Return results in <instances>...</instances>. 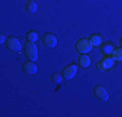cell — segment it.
Here are the masks:
<instances>
[{"instance_id": "obj_10", "label": "cell", "mask_w": 122, "mask_h": 117, "mask_svg": "<svg viewBox=\"0 0 122 117\" xmlns=\"http://www.w3.org/2000/svg\"><path fill=\"white\" fill-rule=\"evenodd\" d=\"M90 39V42H91V44L92 47H97V46H100L101 44V42H103V39H101V37L99 34H92L91 37L88 38Z\"/></svg>"}, {"instance_id": "obj_9", "label": "cell", "mask_w": 122, "mask_h": 117, "mask_svg": "<svg viewBox=\"0 0 122 117\" xmlns=\"http://www.w3.org/2000/svg\"><path fill=\"white\" fill-rule=\"evenodd\" d=\"M22 68H24L25 73H27V74H35V73L38 72V66L33 63V61H31V63H29V61L25 63Z\"/></svg>"}, {"instance_id": "obj_2", "label": "cell", "mask_w": 122, "mask_h": 117, "mask_svg": "<svg viewBox=\"0 0 122 117\" xmlns=\"http://www.w3.org/2000/svg\"><path fill=\"white\" fill-rule=\"evenodd\" d=\"M75 49H77V52H79L81 55L88 53L92 49V44H91V42H90V39L82 38V39L77 40V43H75Z\"/></svg>"}, {"instance_id": "obj_17", "label": "cell", "mask_w": 122, "mask_h": 117, "mask_svg": "<svg viewBox=\"0 0 122 117\" xmlns=\"http://www.w3.org/2000/svg\"><path fill=\"white\" fill-rule=\"evenodd\" d=\"M120 43H121V47H122V39H121V42H120Z\"/></svg>"}, {"instance_id": "obj_6", "label": "cell", "mask_w": 122, "mask_h": 117, "mask_svg": "<svg viewBox=\"0 0 122 117\" xmlns=\"http://www.w3.org/2000/svg\"><path fill=\"white\" fill-rule=\"evenodd\" d=\"M94 94L96 95L97 99H100V100H103V101H105V100L109 99V94H108V91H107L105 87H103V86H96L95 87Z\"/></svg>"}, {"instance_id": "obj_13", "label": "cell", "mask_w": 122, "mask_h": 117, "mask_svg": "<svg viewBox=\"0 0 122 117\" xmlns=\"http://www.w3.org/2000/svg\"><path fill=\"white\" fill-rule=\"evenodd\" d=\"M38 38H39V35H38L36 31H27L26 33V39L29 40V42H36L38 40Z\"/></svg>"}, {"instance_id": "obj_4", "label": "cell", "mask_w": 122, "mask_h": 117, "mask_svg": "<svg viewBox=\"0 0 122 117\" xmlns=\"http://www.w3.org/2000/svg\"><path fill=\"white\" fill-rule=\"evenodd\" d=\"M5 46H7L8 49H12V51H20V49L22 48L21 42L14 37H8L7 42H5Z\"/></svg>"}, {"instance_id": "obj_7", "label": "cell", "mask_w": 122, "mask_h": 117, "mask_svg": "<svg viewBox=\"0 0 122 117\" xmlns=\"http://www.w3.org/2000/svg\"><path fill=\"white\" fill-rule=\"evenodd\" d=\"M43 42H44V44L47 46V47H49V48H52V47H55L57 44V38L55 37L53 34H49V33H47V34H44L43 35Z\"/></svg>"}, {"instance_id": "obj_8", "label": "cell", "mask_w": 122, "mask_h": 117, "mask_svg": "<svg viewBox=\"0 0 122 117\" xmlns=\"http://www.w3.org/2000/svg\"><path fill=\"white\" fill-rule=\"evenodd\" d=\"M78 64H79V66H82V68H88L90 65H91V58L87 53H82L78 58Z\"/></svg>"}, {"instance_id": "obj_12", "label": "cell", "mask_w": 122, "mask_h": 117, "mask_svg": "<svg viewBox=\"0 0 122 117\" xmlns=\"http://www.w3.org/2000/svg\"><path fill=\"white\" fill-rule=\"evenodd\" d=\"M110 56L114 58V61H122V47L121 48H114V51L112 52Z\"/></svg>"}, {"instance_id": "obj_15", "label": "cell", "mask_w": 122, "mask_h": 117, "mask_svg": "<svg viewBox=\"0 0 122 117\" xmlns=\"http://www.w3.org/2000/svg\"><path fill=\"white\" fill-rule=\"evenodd\" d=\"M51 80L55 82V83H61L64 80V77H62V74H60V73H53V74L51 75Z\"/></svg>"}, {"instance_id": "obj_1", "label": "cell", "mask_w": 122, "mask_h": 117, "mask_svg": "<svg viewBox=\"0 0 122 117\" xmlns=\"http://www.w3.org/2000/svg\"><path fill=\"white\" fill-rule=\"evenodd\" d=\"M25 55L30 61H36L38 60V49L35 46V42H29L25 44Z\"/></svg>"}, {"instance_id": "obj_3", "label": "cell", "mask_w": 122, "mask_h": 117, "mask_svg": "<svg viewBox=\"0 0 122 117\" xmlns=\"http://www.w3.org/2000/svg\"><path fill=\"white\" fill-rule=\"evenodd\" d=\"M113 65H114V58L110 55H105V57H103L97 63V68L100 70H108L110 68H113Z\"/></svg>"}, {"instance_id": "obj_14", "label": "cell", "mask_w": 122, "mask_h": 117, "mask_svg": "<svg viewBox=\"0 0 122 117\" xmlns=\"http://www.w3.org/2000/svg\"><path fill=\"white\" fill-rule=\"evenodd\" d=\"M113 51H114V47H113L112 44H109V43L103 44V52H104V55H112Z\"/></svg>"}, {"instance_id": "obj_16", "label": "cell", "mask_w": 122, "mask_h": 117, "mask_svg": "<svg viewBox=\"0 0 122 117\" xmlns=\"http://www.w3.org/2000/svg\"><path fill=\"white\" fill-rule=\"evenodd\" d=\"M7 42V38L4 37V35H1V37H0V43H5Z\"/></svg>"}, {"instance_id": "obj_5", "label": "cell", "mask_w": 122, "mask_h": 117, "mask_svg": "<svg viewBox=\"0 0 122 117\" xmlns=\"http://www.w3.org/2000/svg\"><path fill=\"white\" fill-rule=\"evenodd\" d=\"M77 65H74V64H71V65H68L66 68H64V70L61 72V74H62V77L65 78V80H71V78L75 77V74H77Z\"/></svg>"}, {"instance_id": "obj_11", "label": "cell", "mask_w": 122, "mask_h": 117, "mask_svg": "<svg viewBox=\"0 0 122 117\" xmlns=\"http://www.w3.org/2000/svg\"><path fill=\"white\" fill-rule=\"evenodd\" d=\"M26 11L30 12V13H35V12L38 11V4L35 1L27 0V3H26Z\"/></svg>"}]
</instances>
